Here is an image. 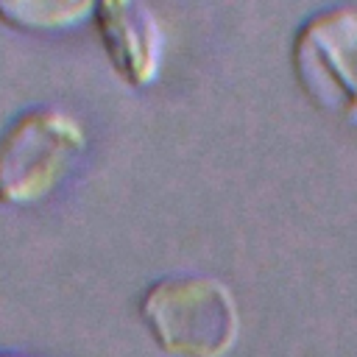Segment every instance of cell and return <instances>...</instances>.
<instances>
[{
    "mask_svg": "<svg viewBox=\"0 0 357 357\" xmlns=\"http://www.w3.org/2000/svg\"><path fill=\"white\" fill-rule=\"evenodd\" d=\"M0 357H28V354H11V351H0Z\"/></svg>",
    "mask_w": 357,
    "mask_h": 357,
    "instance_id": "6",
    "label": "cell"
},
{
    "mask_svg": "<svg viewBox=\"0 0 357 357\" xmlns=\"http://www.w3.org/2000/svg\"><path fill=\"white\" fill-rule=\"evenodd\" d=\"M86 148V131L70 112L36 103L0 131V204H42Z\"/></svg>",
    "mask_w": 357,
    "mask_h": 357,
    "instance_id": "2",
    "label": "cell"
},
{
    "mask_svg": "<svg viewBox=\"0 0 357 357\" xmlns=\"http://www.w3.org/2000/svg\"><path fill=\"white\" fill-rule=\"evenodd\" d=\"M290 61L298 86L343 123H357V8L326 6L293 33Z\"/></svg>",
    "mask_w": 357,
    "mask_h": 357,
    "instance_id": "3",
    "label": "cell"
},
{
    "mask_svg": "<svg viewBox=\"0 0 357 357\" xmlns=\"http://www.w3.org/2000/svg\"><path fill=\"white\" fill-rule=\"evenodd\" d=\"M139 318L173 357H226L240 335L237 301L215 276L170 273L145 287Z\"/></svg>",
    "mask_w": 357,
    "mask_h": 357,
    "instance_id": "1",
    "label": "cell"
},
{
    "mask_svg": "<svg viewBox=\"0 0 357 357\" xmlns=\"http://www.w3.org/2000/svg\"><path fill=\"white\" fill-rule=\"evenodd\" d=\"M95 28L114 73L134 89L159 78L165 31L148 0H98Z\"/></svg>",
    "mask_w": 357,
    "mask_h": 357,
    "instance_id": "4",
    "label": "cell"
},
{
    "mask_svg": "<svg viewBox=\"0 0 357 357\" xmlns=\"http://www.w3.org/2000/svg\"><path fill=\"white\" fill-rule=\"evenodd\" d=\"M98 0H0V20L17 31L53 33L95 14Z\"/></svg>",
    "mask_w": 357,
    "mask_h": 357,
    "instance_id": "5",
    "label": "cell"
}]
</instances>
